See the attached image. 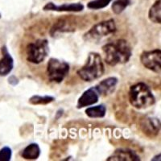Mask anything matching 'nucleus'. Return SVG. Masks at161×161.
<instances>
[{
  "label": "nucleus",
  "mask_w": 161,
  "mask_h": 161,
  "mask_svg": "<svg viewBox=\"0 0 161 161\" xmlns=\"http://www.w3.org/2000/svg\"><path fill=\"white\" fill-rule=\"evenodd\" d=\"M105 61L109 65L115 66L127 63L132 56V50L125 40H118L106 44L103 47Z\"/></svg>",
  "instance_id": "f257e3e1"
},
{
  "label": "nucleus",
  "mask_w": 161,
  "mask_h": 161,
  "mask_svg": "<svg viewBox=\"0 0 161 161\" xmlns=\"http://www.w3.org/2000/svg\"><path fill=\"white\" fill-rule=\"evenodd\" d=\"M130 103L136 109L148 108L155 104L156 98L147 85L139 82L130 86L129 90Z\"/></svg>",
  "instance_id": "f03ea898"
},
{
  "label": "nucleus",
  "mask_w": 161,
  "mask_h": 161,
  "mask_svg": "<svg viewBox=\"0 0 161 161\" xmlns=\"http://www.w3.org/2000/svg\"><path fill=\"white\" fill-rule=\"evenodd\" d=\"M104 72V64L101 56L97 53H90L86 64L77 70V73L83 80L90 82L102 77Z\"/></svg>",
  "instance_id": "7ed1b4c3"
},
{
  "label": "nucleus",
  "mask_w": 161,
  "mask_h": 161,
  "mask_svg": "<svg viewBox=\"0 0 161 161\" xmlns=\"http://www.w3.org/2000/svg\"><path fill=\"white\" fill-rule=\"evenodd\" d=\"M117 30L115 23L113 19L105 20L93 25L87 32L85 33L83 39L86 41L95 42L107 36L114 33Z\"/></svg>",
  "instance_id": "20e7f679"
},
{
  "label": "nucleus",
  "mask_w": 161,
  "mask_h": 161,
  "mask_svg": "<svg viewBox=\"0 0 161 161\" xmlns=\"http://www.w3.org/2000/svg\"><path fill=\"white\" fill-rule=\"evenodd\" d=\"M49 53L48 41L47 40H36L27 46V60L32 64H38L43 62Z\"/></svg>",
  "instance_id": "39448f33"
},
{
  "label": "nucleus",
  "mask_w": 161,
  "mask_h": 161,
  "mask_svg": "<svg viewBox=\"0 0 161 161\" xmlns=\"http://www.w3.org/2000/svg\"><path fill=\"white\" fill-rule=\"evenodd\" d=\"M47 72L50 81L60 83L69 74V64L57 58H51L48 60Z\"/></svg>",
  "instance_id": "423d86ee"
},
{
  "label": "nucleus",
  "mask_w": 161,
  "mask_h": 161,
  "mask_svg": "<svg viewBox=\"0 0 161 161\" xmlns=\"http://www.w3.org/2000/svg\"><path fill=\"white\" fill-rule=\"evenodd\" d=\"M141 63L145 68L152 72L160 73L161 71V51L155 49L152 51H144L140 56Z\"/></svg>",
  "instance_id": "0eeeda50"
},
{
  "label": "nucleus",
  "mask_w": 161,
  "mask_h": 161,
  "mask_svg": "<svg viewBox=\"0 0 161 161\" xmlns=\"http://www.w3.org/2000/svg\"><path fill=\"white\" fill-rule=\"evenodd\" d=\"M44 11H53L59 12H79L84 10V5L80 3H64L62 5H56L49 2L43 8Z\"/></svg>",
  "instance_id": "6e6552de"
},
{
  "label": "nucleus",
  "mask_w": 161,
  "mask_h": 161,
  "mask_svg": "<svg viewBox=\"0 0 161 161\" xmlns=\"http://www.w3.org/2000/svg\"><path fill=\"white\" fill-rule=\"evenodd\" d=\"M99 93L95 87H91L82 93L77 101V108L80 109L86 106H90L98 102Z\"/></svg>",
  "instance_id": "1a4fd4ad"
},
{
  "label": "nucleus",
  "mask_w": 161,
  "mask_h": 161,
  "mask_svg": "<svg viewBox=\"0 0 161 161\" xmlns=\"http://www.w3.org/2000/svg\"><path fill=\"white\" fill-rule=\"evenodd\" d=\"M107 161L116 160V161H139L140 158L136 154V152L128 148H119L115 150L111 156H109Z\"/></svg>",
  "instance_id": "9d476101"
},
{
  "label": "nucleus",
  "mask_w": 161,
  "mask_h": 161,
  "mask_svg": "<svg viewBox=\"0 0 161 161\" xmlns=\"http://www.w3.org/2000/svg\"><path fill=\"white\" fill-rule=\"evenodd\" d=\"M141 128L147 136L150 137L156 136L160 130V121L157 118H145L142 120Z\"/></svg>",
  "instance_id": "9b49d317"
},
{
  "label": "nucleus",
  "mask_w": 161,
  "mask_h": 161,
  "mask_svg": "<svg viewBox=\"0 0 161 161\" xmlns=\"http://www.w3.org/2000/svg\"><path fill=\"white\" fill-rule=\"evenodd\" d=\"M1 51L3 53V57L0 60V76L5 77L12 71L14 68V60L6 46L3 47Z\"/></svg>",
  "instance_id": "f8f14e48"
},
{
  "label": "nucleus",
  "mask_w": 161,
  "mask_h": 161,
  "mask_svg": "<svg viewBox=\"0 0 161 161\" xmlns=\"http://www.w3.org/2000/svg\"><path fill=\"white\" fill-rule=\"evenodd\" d=\"M118 78L114 77H110L106 78L98 83L94 87L98 92L99 95L106 96L111 94L116 89L118 84Z\"/></svg>",
  "instance_id": "ddd939ff"
},
{
  "label": "nucleus",
  "mask_w": 161,
  "mask_h": 161,
  "mask_svg": "<svg viewBox=\"0 0 161 161\" xmlns=\"http://www.w3.org/2000/svg\"><path fill=\"white\" fill-rule=\"evenodd\" d=\"M40 155V148L36 143H30L23 150L21 156L25 159H36Z\"/></svg>",
  "instance_id": "4468645a"
},
{
  "label": "nucleus",
  "mask_w": 161,
  "mask_h": 161,
  "mask_svg": "<svg viewBox=\"0 0 161 161\" xmlns=\"http://www.w3.org/2000/svg\"><path fill=\"white\" fill-rule=\"evenodd\" d=\"M149 19L155 24L161 23V0H156L151 7L148 13Z\"/></svg>",
  "instance_id": "2eb2a0df"
},
{
  "label": "nucleus",
  "mask_w": 161,
  "mask_h": 161,
  "mask_svg": "<svg viewBox=\"0 0 161 161\" xmlns=\"http://www.w3.org/2000/svg\"><path fill=\"white\" fill-rule=\"evenodd\" d=\"M106 108L104 105L91 106L86 110V115L90 118H103L106 115Z\"/></svg>",
  "instance_id": "dca6fc26"
},
{
  "label": "nucleus",
  "mask_w": 161,
  "mask_h": 161,
  "mask_svg": "<svg viewBox=\"0 0 161 161\" xmlns=\"http://www.w3.org/2000/svg\"><path fill=\"white\" fill-rule=\"evenodd\" d=\"M130 0H115L113 2L111 6L112 11L116 15H119L126 9L128 6L130 5Z\"/></svg>",
  "instance_id": "f3484780"
},
{
  "label": "nucleus",
  "mask_w": 161,
  "mask_h": 161,
  "mask_svg": "<svg viewBox=\"0 0 161 161\" xmlns=\"http://www.w3.org/2000/svg\"><path fill=\"white\" fill-rule=\"evenodd\" d=\"M55 101V97L53 96H40L34 95L29 99V103L32 105H46Z\"/></svg>",
  "instance_id": "a211bd4d"
},
{
  "label": "nucleus",
  "mask_w": 161,
  "mask_h": 161,
  "mask_svg": "<svg viewBox=\"0 0 161 161\" xmlns=\"http://www.w3.org/2000/svg\"><path fill=\"white\" fill-rule=\"evenodd\" d=\"M112 0H93L87 4V8L91 10H100L105 8L110 3Z\"/></svg>",
  "instance_id": "6ab92c4d"
},
{
  "label": "nucleus",
  "mask_w": 161,
  "mask_h": 161,
  "mask_svg": "<svg viewBox=\"0 0 161 161\" xmlns=\"http://www.w3.org/2000/svg\"><path fill=\"white\" fill-rule=\"evenodd\" d=\"M12 152L9 147H3L0 150V161H9L11 160Z\"/></svg>",
  "instance_id": "aec40b11"
},
{
  "label": "nucleus",
  "mask_w": 161,
  "mask_h": 161,
  "mask_svg": "<svg viewBox=\"0 0 161 161\" xmlns=\"http://www.w3.org/2000/svg\"><path fill=\"white\" fill-rule=\"evenodd\" d=\"M8 82H9V84H11V86H16L19 83V79L17 78L15 76L12 75L8 78Z\"/></svg>",
  "instance_id": "412c9836"
},
{
  "label": "nucleus",
  "mask_w": 161,
  "mask_h": 161,
  "mask_svg": "<svg viewBox=\"0 0 161 161\" xmlns=\"http://www.w3.org/2000/svg\"><path fill=\"white\" fill-rule=\"evenodd\" d=\"M63 110H60L59 111H57V119H59V118L60 117V116H62L63 114Z\"/></svg>",
  "instance_id": "4be33fe9"
},
{
  "label": "nucleus",
  "mask_w": 161,
  "mask_h": 161,
  "mask_svg": "<svg viewBox=\"0 0 161 161\" xmlns=\"http://www.w3.org/2000/svg\"><path fill=\"white\" fill-rule=\"evenodd\" d=\"M0 18H1V14H0Z\"/></svg>",
  "instance_id": "5701e85b"
}]
</instances>
